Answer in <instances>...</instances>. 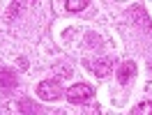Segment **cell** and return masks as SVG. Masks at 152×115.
I'll list each match as a JSON object with an SVG mask.
<instances>
[{
	"mask_svg": "<svg viewBox=\"0 0 152 115\" xmlns=\"http://www.w3.org/2000/svg\"><path fill=\"white\" fill-rule=\"evenodd\" d=\"M65 7L69 12H81V9H86V7H88V0H67Z\"/></svg>",
	"mask_w": 152,
	"mask_h": 115,
	"instance_id": "8",
	"label": "cell"
},
{
	"mask_svg": "<svg viewBox=\"0 0 152 115\" xmlns=\"http://www.w3.org/2000/svg\"><path fill=\"white\" fill-rule=\"evenodd\" d=\"M90 69L95 71V76H108L111 71H113V60L111 58H99V60H95L92 65H90Z\"/></svg>",
	"mask_w": 152,
	"mask_h": 115,
	"instance_id": "3",
	"label": "cell"
},
{
	"mask_svg": "<svg viewBox=\"0 0 152 115\" xmlns=\"http://www.w3.org/2000/svg\"><path fill=\"white\" fill-rule=\"evenodd\" d=\"M86 113H88V115H99V106H90Z\"/></svg>",
	"mask_w": 152,
	"mask_h": 115,
	"instance_id": "9",
	"label": "cell"
},
{
	"mask_svg": "<svg viewBox=\"0 0 152 115\" xmlns=\"http://www.w3.org/2000/svg\"><path fill=\"white\" fill-rule=\"evenodd\" d=\"M134 76H136V65H134L132 60H127V62H122V65L118 67V81H120L122 85H127Z\"/></svg>",
	"mask_w": 152,
	"mask_h": 115,
	"instance_id": "4",
	"label": "cell"
},
{
	"mask_svg": "<svg viewBox=\"0 0 152 115\" xmlns=\"http://www.w3.org/2000/svg\"><path fill=\"white\" fill-rule=\"evenodd\" d=\"M65 95L72 104H88V101L92 99V87L86 85V83H76V85L67 87Z\"/></svg>",
	"mask_w": 152,
	"mask_h": 115,
	"instance_id": "1",
	"label": "cell"
},
{
	"mask_svg": "<svg viewBox=\"0 0 152 115\" xmlns=\"http://www.w3.org/2000/svg\"><path fill=\"white\" fill-rule=\"evenodd\" d=\"M132 115H152V101H141L138 106H134L132 108Z\"/></svg>",
	"mask_w": 152,
	"mask_h": 115,
	"instance_id": "6",
	"label": "cell"
},
{
	"mask_svg": "<svg viewBox=\"0 0 152 115\" xmlns=\"http://www.w3.org/2000/svg\"><path fill=\"white\" fill-rule=\"evenodd\" d=\"M37 95L46 101H56L58 97L62 95V87H60V81H42L37 85Z\"/></svg>",
	"mask_w": 152,
	"mask_h": 115,
	"instance_id": "2",
	"label": "cell"
},
{
	"mask_svg": "<svg viewBox=\"0 0 152 115\" xmlns=\"http://www.w3.org/2000/svg\"><path fill=\"white\" fill-rule=\"evenodd\" d=\"M19 111H21V113H26V115H35V113H37V106L32 104L30 99H26V97H23V99L19 101Z\"/></svg>",
	"mask_w": 152,
	"mask_h": 115,
	"instance_id": "7",
	"label": "cell"
},
{
	"mask_svg": "<svg viewBox=\"0 0 152 115\" xmlns=\"http://www.w3.org/2000/svg\"><path fill=\"white\" fill-rule=\"evenodd\" d=\"M16 83H19V78H16V74L12 69H2L0 71V90H14Z\"/></svg>",
	"mask_w": 152,
	"mask_h": 115,
	"instance_id": "5",
	"label": "cell"
}]
</instances>
